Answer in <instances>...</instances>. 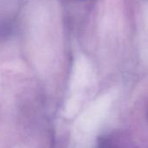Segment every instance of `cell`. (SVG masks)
<instances>
[{"label": "cell", "instance_id": "cell-1", "mask_svg": "<svg viewBox=\"0 0 148 148\" xmlns=\"http://www.w3.org/2000/svg\"><path fill=\"white\" fill-rule=\"evenodd\" d=\"M99 148H115L114 145L108 139H103L100 141Z\"/></svg>", "mask_w": 148, "mask_h": 148}]
</instances>
